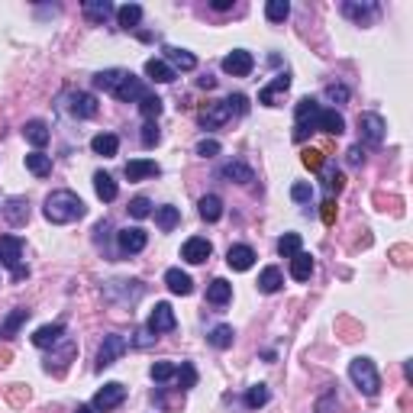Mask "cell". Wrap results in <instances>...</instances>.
I'll use <instances>...</instances> for the list:
<instances>
[{
  "label": "cell",
  "mask_w": 413,
  "mask_h": 413,
  "mask_svg": "<svg viewBox=\"0 0 413 413\" xmlns=\"http://www.w3.org/2000/svg\"><path fill=\"white\" fill-rule=\"evenodd\" d=\"M42 213H45V220L55 223V226H68V223L81 220L88 213V207H84V201L75 191H52L45 197Z\"/></svg>",
  "instance_id": "cell-1"
},
{
  "label": "cell",
  "mask_w": 413,
  "mask_h": 413,
  "mask_svg": "<svg viewBox=\"0 0 413 413\" xmlns=\"http://www.w3.org/2000/svg\"><path fill=\"white\" fill-rule=\"evenodd\" d=\"M349 378L365 397H378L381 375H378V368H375V361L371 359H365V355H361V359H352L349 361Z\"/></svg>",
  "instance_id": "cell-2"
},
{
  "label": "cell",
  "mask_w": 413,
  "mask_h": 413,
  "mask_svg": "<svg viewBox=\"0 0 413 413\" xmlns=\"http://www.w3.org/2000/svg\"><path fill=\"white\" fill-rule=\"evenodd\" d=\"M0 265L13 274V281H23L29 268L23 265V239L20 236H0Z\"/></svg>",
  "instance_id": "cell-3"
},
{
  "label": "cell",
  "mask_w": 413,
  "mask_h": 413,
  "mask_svg": "<svg viewBox=\"0 0 413 413\" xmlns=\"http://www.w3.org/2000/svg\"><path fill=\"white\" fill-rule=\"evenodd\" d=\"M323 107L313 100V97H304V100H297V107H294V139L304 142L307 139V132H317V116Z\"/></svg>",
  "instance_id": "cell-4"
},
{
  "label": "cell",
  "mask_w": 413,
  "mask_h": 413,
  "mask_svg": "<svg viewBox=\"0 0 413 413\" xmlns=\"http://www.w3.org/2000/svg\"><path fill=\"white\" fill-rule=\"evenodd\" d=\"M110 94H114L116 100H123V104H132V100H142V97L149 94V91H146L142 78H136L132 71L120 68V78H116V84H114V91H110Z\"/></svg>",
  "instance_id": "cell-5"
},
{
  "label": "cell",
  "mask_w": 413,
  "mask_h": 413,
  "mask_svg": "<svg viewBox=\"0 0 413 413\" xmlns=\"http://www.w3.org/2000/svg\"><path fill=\"white\" fill-rule=\"evenodd\" d=\"M126 349H130V339H126V336H120V333L104 336L100 352H97V371H104V368H110L114 361H120V355H123Z\"/></svg>",
  "instance_id": "cell-6"
},
{
  "label": "cell",
  "mask_w": 413,
  "mask_h": 413,
  "mask_svg": "<svg viewBox=\"0 0 413 413\" xmlns=\"http://www.w3.org/2000/svg\"><path fill=\"white\" fill-rule=\"evenodd\" d=\"M123 400H126V387L120 384V381H110V384H104L94 394L91 407H94V413H110V410H116V407L123 404Z\"/></svg>",
  "instance_id": "cell-7"
},
{
  "label": "cell",
  "mask_w": 413,
  "mask_h": 413,
  "mask_svg": "<svg viewBox=\"0 0 413 413\" xmlns=\"http://www.w3.org/2000/svg\"><path fill=\"white\" fill-rule=\"evenodd\" d=\"M384 132H387V126H384V120H381L378 114H361L359 116L361 142H368V146H381V142H384Z\"/></svg>",
  "instance_id": "cell-8"
},
{
  "label": "cell",
  "mask_w": 413,
  "mask_h": 413,
  "mask_svg": "<svg viewBox=\"0 0 413 413\" xmlns=\"http://www.w3.org/2000/svg\"><path fill=\"white\" fill-rule=\"evenodd\" d=\"M252 68H255V59H252V52H246V49H233V52L223 59V71L233 75V78H249Z\"/></svg>",
  "instance_id": "cell-9"
},
{
  "label": "cell",
  "mask_w": 413,
  "mask_h": 413,
  "mask_svg": "<svg viewBox=\"0 0 413 413\" xmlns=\"http://www.w3.org/2000/svg\"><path fill=\"white\" fill-rule=\"evenodd\" d=\"M175 326H178V317H175V310H171V304H165V300L155 304V310H152L149 326H146V329H149L152 336H159V333H171Z\"/></svg>",
  "instance_id": "cell-10"
},
{
  "label": "cell",
  "mask_w": 413,
  "mask_h": 413,
  "mask_svg": "<svg viewBox=\"0 0 413 413\" xmlns=\"http://www.w3.org/2000/svg\"><path fill=\"white\" fill-rule=\"evenodd\" d=\"M65 100H68V114L78 116V120H91L97 114V97L88 91H71Z\"/></svg>",
  "instance_id": "cell-11"
},
{
  "label": "cell",
  "mask_w": 413,
  "mask_h": 413,
  "mask_svg": "<svg viewBox=\"0 0 413 413\" xmlns=\"http://www.w3.org/2000/svg\"><path fill=\"white\" fill-rule=\"evenodd\" d=\"M116 242H120V249H123L126 255H136V252H142V249L149 246V233L139 229V226H126V229L116 233Z\"/></svg>",
  "instance_id": "cell-12"
},
{
  "label": "cell",
  "mask_w": 413,
  "mask_h": 413,
  "mask_svg": "<svg viewBox=\"0 0 413 413\" xmlns=\"http://www.w3.org/2000/svg\"><path fill=\"white\" fill-rule=\"evenodd\" d=\"M213 246H210V239H203V236H191L181 246V258H185L187 265H203L207 258H210Z\"/></svg>",
  "instance_id": "cell-13"
},
{
  "label": "cell",
  "mask_w": 413,
  "mask_h": 413,
  "mask_svg": "<svg viewBox=\"0 0 413 413\" xmlns=\"http://www.w3.org/2000/svg\"><path fill=\"white\" fill-rule=\"evenodd\" d=\"M288 88H290V75H288V71L274 75L272 84H265V88L258 91V104H265V107H278V100H281V94H288Z\"/></svg>",
  "instance_id": "cell-14"
},
{
  "label": "cell",
  "mask_w": 413,
  "mask_h": 413,
  "mask_svg": "<svg viewBox=\"0 0 413 413\" xmlns=\"http://www.w3.org/2000/svg\"><path fill=\"white\" fill-rule=\"evenodd\" d=\"M65 339V323H49V326H39L33 333V345L36 349H52Z\"/></svg>",
  "instance_id": "cell-15"
},
{
  "label": "cell",
  "mask_w": 413,
  "mask_h": 413,
  "mask_svg": "<svg viewBox=\"0 0 413 413\" xmlns=\"http://www.w3.org/2000/svg\"><path fill=\"white\" fill-rule=\"evenodd\" d=\"M226 265L233 268V272H249L255 265V252H252V246H229V252H226Z\"/></svg>",
  "instance_id": "cell-16"
},
{
  "label": "cell",
  "mask_w": 413,
  "mask_h": 413,
  "mask_svg": "<svg viewBox=\"0 0 413 413\" xmlns=\"http://www.w3.org/2000/svg\"><path fill=\"white\" fill-rule=\"evenodd\" d=\"M223 123H229V110H226V104H223V100H217V104H207L201 110V126H203V130H217V126H223Z\"/></svg>",
  "instance_id": "cell-17"
},
{
  "label": "cell",
  "mask_w": 413,
  "mask_h": 413,
  "mask_svg": "<svg viewBox=\"0 0 413 413\" xmlns=\"http://www.w3.org/2000/svg\"><path fill=\"white\" fill-rule=\"evenodd\" d=\"M162 168L155 165L152 159H132V162H126V168H123V175H126V181H142V178H155Z\"/></svg>",
  "instance_id": "cell-18"
},
{
  "label": "cell",
  "mask_w": 413,
  "mask_h": 413,
  "mask_svg": "<svg viewBox=\"0 0 413 413\" xmlns=\"http://www.w3.org/2000/svg\"><path fill=\"white\" fill-rule=\"evenodd\" d=\"M81 10H84V17H88L91 23H97V26H100V23H107V20L116 13L110 0H84V3H81Z\"/></svg>",
  "instance_id": "cell-19"
},
{
  "label": "cell",
  "mask_w": 413,
  "mask_h": 413,
  "mask_svg": "<svg viewBox=\"0 0 413 413\" xmlns=\"http://www.w3.org/2000/svg\"><path fill=\"white\" fill-rule=\"evenodd\" d=\"M207 300H210L213 307H226L229 300H233V284H229L226 278H213V281L207 284Z\"/></svg>",
  "instance_id": "cell-20"
},
{
  "label": "cell",
  "mask_w": 413,
  "mask_h": 413,
  "mask_svg": "<svg viewBox=\"0 0 413 413\" xmlns=\"http://www.w3.org/2000/svg\"><path fill=\"white\" fill-rule=\"evenodd\" d=\"M175 75H178V71L171 68L165 59H149V62H146V78H152L155 84H171Z\"/></svg>",
  "instance_id": "cell-21"
},
{
  "label": "cell",
  "mask_w": 413,
  "mask_h": 413,
  "mask_svg": "<svg viewBox=\"0 0 413 413\" xmlns=\"http://www.w3.org/2000/svg\"><path fill=\"white\" fill-rule=\"evenodd\" d=\"M3 217H7L10 226H23V223L29 220V203L23 201V197H10V201L3 203Z\"/></svg>",
  "instance_id": "cell-22"
},
{
  "label": "cell",
  "mask_w": 413,
  "mask_h": 413,
  "mask_svg": "<svg viewBox=\"0 0 413 413\" xmlns=\"http://www.w3.org/2000/svg\"><path fill=\"white\" fill-rule=\"evenodd\" d=\"M165 284L171 294H181V297H187L194 290V281H191V274L181 272V268H168L165 272Z\"/></svg>",
  "instance_id": "cell-23"
},
{
  "label": "cell",
  "mask_w": 413,
  "mask_h": 413,
  "mask_svg": "<svg viewBox=\"0 0 413 413\" xmlns=\"http://www.w3.org/2000/svg\"><path fill=\"white\" fill-rule=\"evenodd\" d=\"M165 62L171 65V68H181V71H194L197 68V59H194L187 49H178V45H165Z\"/></svg>",
  "instance_id": "cell-24"
},
{
  "label": "cell",
  "mask_w": 413,
  "mask_h": 413,
  "mask_svg": "<svg viewBox=\"0 0 413 413\" xmlns=\"http://www.w3.org/2000/svg\"><path fill=\"white\" fill-rule=\"evenodd\" d=\"M317 130H320V132H329V136H343V132H345L343 114H339V110H320Z\"/></svg>",
  "instance_id": "cell-25"
},
{
  "label": "cell",
  "mask_w": 413,
  "mask_h": 413,
  "mask_svg": "<svg viewBox=\"0 0 413 413\" xmlns=\"http://www.w3.org/2000/svg\"><path fill=\"white\" fill-rule=\"evenodd\" d=\"M220 175L226 178V181H236V185H252L255 181V171L246 162H226V165L220 168Z\"/></svg>",
  "instance_id": "cell-26"
},
{
  "label": "cell",
  "mask_w": 413,
  "mask_h": 413,
  "mask_svg": "<svg viewBox=\"0 0 413 413\" xmlns=\"http://www.w3.org/2000/svg\"><path fill=\"white\" fill-rule=\"evenodd\" d=\"M91 152L104 155V159H114L116 152H120V139H116L114 132H97L94 139H91Z\"/></svg>",
  "instance_id": "cell-27"
},
{
  "label": "cell",
  "mask_w": 413,
  "mask_h": 413,
  "mask_svg": "<svg viewBox=\"0 0 413 413\" xmlns=\"http://www.w3.org/2000/svg\"><path fill=\"white\" fill-rule=\"evenodd\" d=\"M281 284H284V274H281V268H274V265H268V268L258 274V290H262V294H278Z\"/></svg>",
  "instance_id": "cell-28"
},
{
  "label": "cell",
  "mask_w": 413,
  "mask_h": 413,
  "mask_svg": "<svg viewBox=\"0 0 413 413\" xmlns=\"http://www.w3.org/2000/svg\"><path fill=\"white\" fill-rule=\"evenodd\" d=\"M26 320H29V310H26V307L10 310V317L0 323V336H3V339H13V336L20 333V326L26 323Z\"/></svg>",
  "instance_id": "cell-29"
},
{
  "label": "cell",
  "mask_w": 413,
  "mask_h": 413,
  "mask_svg": "<svg viewBox=\"0 0 413 413\" xmlns=\"http://www.w3.org/2000/svg\"><path fill=\"white\" fill-rule=\"evenodd\" d=\"M94 191H97V197L104 203H110V201H116V194H120V187H116V181L107 171H97L94 175Z\"/></svg>",
  "instance_id": "cell-30"
},
{
  "label": "cell",
  "mask_w": 413,
  "mask_h": 413,
  "mask_svg": "<svg viewBox=\"0 0 413 413\" xmlns=\"http://www.w3.org/2000/svg\"><path fill=\"white\" fill-rule=\"evenodd\" d=\"M197 207H201V220H207V223H217L223 217V201L217 194H203Z\"/></svg>",
  "instance_id": "cell-31"
},
{
  "label": "cell",
  "mask_w": 413,
  "mask_h": 413,
  "mask_svg": "<svg viewBox=\"0 0 413 413\" xmlns=\"http://www.w3.org/2000/svg\"><path fill=\"white\" fill-rule=\"evenodd\" d=\"M310 274H313V258L307 252H297L290 258V278L294 281H310Z\"/></svg>",
  "instance_id": "cell-32"
},
{
  "label": "cell",
  "mask_w": 413,
  "mask_h": 413,
  "mask_svg": "<svg viewBox=\"0 0 413 413\" xmlns=\"http://www.w3.org/2000/svg\"><path fill=\"white\" fill-rule=\"evenodd\" d=\"M343 13L355 23H368V20L378 17V3H343Z\"/></svg>",
  "instance_id": "cell-33"
},
{
  "label": "cell",
  "mask_w": 413,
  "mask_h": 413,
  "mask_svg": "<svg viewBox=\"0 0 413 413\" xmlns=\"http://www.w3.org/2000/svg\"><path fill=\"white\" fill-rule=\"evenodd\" d=\"M26 168L33 171L36 178H49V175H52V155H45V152H29V155H26Z\"/></svg>",
  "instance_id": "cell-34"
},
{
  "label": "cell",
  "mask_w": 413,
  "mask_h": 413,
  "mask_svg": "<svg viewBox=\"0 0 413 413\" xmlns=\"http://www.w3.org/2000/svg\"><path fill=\"white\" fill-rule=\"evenodd\" d=\"M23 136H26V139L33 142L36 149H42L45 142H49V136H52V132H49V126H45L42 120H29V123L23 126Z\"/></svg>",
  "instance_id": "cell-35"
},
{
  "label": "cell",
  "mask_w": 413,
  "mask_h": 413,
  "mask_svg": "<svg viewBox=\"0 0 413 413\" xmlns=\"http://www.w3.org/2000/svg\"><path fill=\"white\" fill-rule=\"evenodd\" d=\"M155 223H159L162 233H171V229L181 223V210H178V207H171V203H165V207H159V210H155Z\"/></svg>",
  "instance_id": "cell-36"
},
{
  "label": "cell",
  "mask_w": 413,
  "mask_h": 413,
  "mask_svg": "<svg viewBox=\"0 0 413 413\" xmlns=\"http://www.w3.org/2000/svg\"><path fill=\"white\" fill-rule=\"evenodd\" d=\"M233 339H236V333H233V326H226V323L213 326L210 336H207V343H210L213 349H229V345H233Z\"/></svg>",
  "instance_id": "cell-37"
},
{
  "label": "cell",
  "mask_w": 413,
  "mask_h": 413,
  "mask_svg": "<svg viewBox=\"0 0 413 413\" xmlns=\"http://www.w3.org/2000/svg\"><path fill=\"white\" fill-rule=\"evenodd\" d=\"M116 20H120V26L123 29H136L142 20V7L139 3H123V7L116 10Z\"/></svg>",
  "instance_id": "cell-38"
},
{
  "label": "cell",
  "mask_w": 413,
  "mask_h": 413,
  "mask_svg": "<svg viewBox=\"0 0 413 413\" xmlns=\"http://www.w3.org/2000/svg\"><path fill=\"white\" fill-rule=\"evenodd\" d=\"M75 355H78V345L71 343V339H65L62 352H59V355H55V365H49V368H45V371H55V375H62V371L68 368V361L75 359Z\"/></svg>",
  "instance_id": "cell-39"
},
{
  "label": "cell",
  "mask_w": 413,
  "mask_h": 413,
  "mask_svg": "<svg viewBox=\"0 0 413 413\" xmlns=\"http://www.w3.org/2000/svg\"><path fill=\"white\" fill-rule=\"evenodd\" d=\"M297 252H304V249H300V236L297 233H284V236L278 239V255H281V258H294Z\"/></svg>",
  "instance_id": "cell-40"
},
{
  "label": "cell",
  "mask_w": 413,
  "mask_h": 413,
  "mask_svg": "<svg viewBox=\"0 0 413 413\" xmlns=\"http://www.w3.org/2000/svg\"><path fill=\"white\" fill-rule=\"evenodd\" d=\"M139 110H142V116L149 120V123H155L162 116V97H155V94H146L139 100Z\"/></svg>",
  "instance_id": "cell-41"
},
{
  "label": "cell",
  "mask_w": 413,
  "mask_h": 413,
  "mask_svg": "<svg viewBox=\"0 0 413 413\" xmlns=\"http://www.w3.org/2000/svg\"><path fill=\"white\" fill-rule=\"evenodd\" d=\"M288 13H290L288 0H268V3H265V17L272 20V23H284V20H288Z\"/></svg>",
  "instance_id": "cell-42"
},
{
  "label": "cell",
  "mask_w": 413,
  "mask_h": 413,
  "mask_svg": "<svg viewBox=\"0 0 413 413\" xmlns=\"http://www.w3.org/2000/svg\"><path fill=\"white\" fill-rule=\"evenodd\" d=\"M268 397H272V394H268V387H265V384H252L246 391V407H249V410H258V407L268 404Z\"/></svg>",
  "instance_id": "cell-43"
},
{
  "label": "cell",
  "mask_w": 413,
  "mask_h": 413,
  "mask_svg": "<svg viewBox=\"0 0 413 413\" xmlns=\"http://www.w3.org/2000/svg\"><path fill=\"white\" fill-rule=\"evenodd\" d=\"M175 378H178V387H181V391H191V387L197 384V368H194L191 361H181V368L175 371Z\"/></svg>",
  "instance_id": "cell-44"
},
{
  "label": "cell",
  "mask_w": 413,
  "mask_h": 413,
  "mask_svg": "<svg viewBox=\"0 0 413 413\" xmlns=\"http://www.w3.org/2000/svg\"><path fill=\"white\" fill-rule=\"evenodd\" d=\"M175 371H178V365H171V361H155V365H152V381H155V384H165V381L175 378Z\"/></svg>",
  "instance_id": "cell-45"
},
{
  "label": "cell",
  "mask_w": 413,
  "mask_h": 413,
  "mask_svg": "<svg viewBox=\"0 0 413 413\" xmlns=\"http://www.w3.org/2000/svg\"><path fill=\"white\" fill-rule=\"evenodd\" d=\"M130 217H136V220L152 217V201H149V197H132V201H130Z\"/></svg>",
  "instance_id": "cell-46"
},
{
  "label": "cell",
  "mask_w": 413,
  "mask_h": 413,
  "mask_svg": "<svg viewBox=\"0 0 413 413\" xmlns=\"http://www.w3.org/2000/svg\"><path fill=\"white\" fill-rule=\"evenodd\" d=\"M223 104H226L229 116H233V114H236V116H246V114H249V97H242V94H229Z\"/></svg>",
  "instance_id": "cell-47"
},
{
  "label": "cell",
  "mask_w": 413,
  "mask_h": 413,
  "mask_svg": "<svg viewBox=\"0 0 413 413\" xmlns=\"http://www.w3.org/2000/svg\"><path fill=\"white\" fill-rule=\"evenodd\" d=\"M116 78H120V68H110V71H100V75H94V88L100 91H114Z\"/></svg>",
  "instance_id": "cell-48"
},
{
  "label": "cell",
  "mask_w": 413,
  "mask_h": 413,
  "mask_svg": "<svg viewBox=\"0 0 413 413\" xmlns=\"http://www.w3.org/2000/svg\"><path fill=\"white\" fill-rule=\"evenodd\" d=\"M300 162H304L310 171H320V168H323V152L320 149H304L300 152Z\"/></svg>",
  "instance_id": "cell-49"
},
{
  "label": "cell",
  "mask_w": 413,
  "mask_h": 413,
  "mask_svg": "<svg viewBox=\"0 0 413 413\" xmlns=\"http://www.w3.org/2000/svg\"><path fill=\"white\" fill-rule=\"evenodd\" d=\"M159 142H162L159 126L146 120V126H142V146H146V149H152V146H159Z\"/></svg>",
  "instance_id": "cell-50"
},
{
  "label": "cell",
  "mask_w": 413,
  "mask_h": 413,
  "mask_svg": "<svg viewBox=\"0 0 413 413\" xmlns=\"http://www.w3.org/2000/svg\"><path fill=\"white\" fill-rule=\"evenodd\" d=\"M290 197H294L297 203H310L313 201V187H310L307 181H297V185L290 187Z\"/></svg>",
  "instance_id": "cell-51"
},
{
  "label": "cell",
  "mask_w": 413,
  "mask_h": 413,
  "mask_svg": "<svg viewBox=\"0 0 413 413\" xmlns=\"http://www.w3.org/2000/svg\"><path fill=\"white\" fill-rule=\"evenodd\" d=\"M197 155H201V159H213V155H220V142H217V139H201V142H197Z\"/></svg>",
  "instance_id": "cell-52"
},
{
  "label": "cell",
  "mask_w": 413,
  "mask_h": 413,
  "mask_svg": "<svg viewBox=\"0 0 413 413\" xmlns=\"http://www.w3.org/2000/svg\"><path fill=\"white\" fill-rule=\"evenodd\" d=\"M326 97L336 100V104H345V100H349V88H345V84H329V88H326Z\"/></svg>",
  "instance_id": "cell-53"
},
{
  "label": "cell",
  "mask_w": 413,
  "mask_h": 413,
  "mask_svg": "<svg viewBox=\"0 0 413 413\" xmlns=\"http://www.w3.org/2000/svg\"><path fill=\"white\" fill-rule=\"evenodd\" d=\"M326 187L333 194H339L345 187V178H343V171H326Z\"/></svg>",
  "instance_id": "cell-54"
},
{
  "label": "cell",
  "mask_w": 413,
  "mask_h": 413,
  "mask_svg": "<svg viewBox=\"0 0 413 413\" xmlns=\"http://www.w3.org/2000/svg\"><path fill=\"white\" fill-rule=\"evenodd\" d=\"M155 339H159V336H152L149 329H139V333H136V339H132V345H136V349H149Z\"/></svg>",
  "instance_id": "cell-55"
},
{
  "label": "cell",
  "mask_w": 413,
  "mask_h": 413,
  "mask_svg": "<svg viewBox=\"0 0 413 413\" xmlns=\"http://www.w3.org/2000/svg\"><path fill=\"white\" fill-rule=\"evenodd\" d=\"M317 413H336V397L333 394H323L317 400Z\"/></svg>",
  "instance_id": "cell-56"
},
{
  "label": "cell",
  "mask_w": 413,
  "mask_h": 413,
  "mask_svg": "<svg viewBox=\"0 0 413 413\" xmlns=\"http://www.w3.org/2000/svg\"><path fill=\"white\" fill-rule=\"evenodd\" d=\"M336 213H339L336 201H326V203H323V210H320V217H323V223H336Z\"/></svg>",
  "instance_id": "cell-57"
},
{
  "label": "cell",
  "mask_w": 413,
  "mask_h": 413,
  "mask_svg": "<svg viewBox=\"0 0 413 413\" xmlns=\"http://www.w3.org/2000/svg\"><path fill=\"white\" fill-rule=\"evenodd\" d=\"M349 165H365V152H361V146H352L349 149Z\"/></svg>",
  "instance_id": "cell-58"
},
{
  "label": "cell",
  "mask_w": 413,
  "mask_h": 413,
  "mask_svg": "<svg viewBox=\"0 0 413 413\" xmlns=\"http://www.w3.org/2000/svg\"><path fill=\"white\" fill-rule=\"evenodd\" d=\"M10 397H13V404H23L29 397V391H23V384H13V391H10Z\"/></svg>",
  "instance_id": "cell-59"
},
{
  "label": "cell",
  "mask_w": 413,
  "mask_h": 413,
  "mask_svg": "<svg viewBox=\"0 0 413 413\" xmlns=\"http://www.w3.org/2000/svg\"><path fill=\"white\" fill-rule=\"evenodd\" d=\"M210 7H213V10H220V13H223V10H233V0H213Z\"/></svg>",
  "instance_id": "cell-60"
},
{
  "label": "cell",
  "mask_w": 413,
  "mask_h": 413,
  "mask_svg": "<svg viewBox=\"0 0 413 413\" xmlns=\"http://www.w3.org/2000/svg\"><path fill=\"white\" fill-rule=\"evenodd\" d=\"M197 84H201V88H207V91H210V88H217V78H210V75H207V78H201V81H197Z\"/></svg>",
  "instance_id": "cell-61"
},
{
  "label": "cell",
  "mask_w": 413,
  "mask_h": 413,
  "mask_svg": "<svg viewBox=\"0 0 413 413\" xmlns=\"http://www.w3.org/2000/svg\"><path fill=\"white\" fill-rule=\"evenodd\" d=\"M75 413H94V407H78Z\"/></svg>",
  "instance_id": "cell-62"
}]
</instances>
